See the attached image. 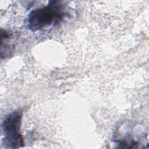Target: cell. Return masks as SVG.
Returning a JSON list of instances; mask_svg holds the SVG:
<instances>
[{
  "mask_svg": "<svg viewBox=\"0 0 149 149\" xmlns=\"http://www.w3.org/2000/svg\"><path fill=\"white\" fill-rule=\"evenodd\" d=\"M70 16L66 5L60 1H49L47 5L31 10L27 27L32 31L56 26Z\"/></svg>",
  "mask_w": 149,
  "mask_h": 149,
  "instance_id": "1",
  "label": "cell"
},
{
  "mask_svg": "<svg viewBox=\"0 0 149 149\" xmlns=\"http://www.w3.org/2000/svg\"><path fill=\"white\" fill-rule=\"evenodd\" d=\"M23 113L20 110L14 111L8 114L2 124L4 144L6 148H18L24 146L21 133Z\"/></svg>",
  "mask_w": 149,
  "mask_h": 149,
  "instance_id": "2",
  "label": "cell"
},
{
  "mask_svg": "<svg viewBox=\"0 0 149 149\" xmlns=\"http://www.w3.org/2000/svg\"><path fill=\"white\" fill-rule=\"evenodd\" d=\"M1 55L8 56L10 55L11 52L13 51V45L12 43V34L6 30L1 29Z\"/></svg>",
  "mask_w": 149,
  "mask_h": 149,
  "instance_id": "3",
  "label": "cell"
}]
</instances>
